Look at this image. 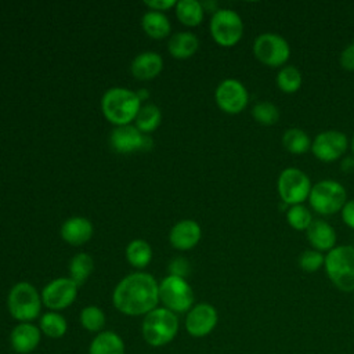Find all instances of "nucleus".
I'll return each mask as SVG.
<instances>
[{
    "instance_id": "nucleus-1",
    "label": "nucleus",
    "mask_w": 354,
    "mask_h": 354,
    "mask_svg": "<svg viewBox=\"0 0 354 354\" xmlns=\"http://www.w3.org/2000/svg\"><path fill=\"white\" fill-rule=\"evenodd\" d=\"M112 303L124 315H147L159 304V282L144 271L129 274L115 286Z\"/></svg>"
},
{
    "instance_id": "nucleus-2",
    "label": "nucleus",
    "mask_w": 354,
    "mask_h": 354,
    "mask_svg": "<svg viewBox=\"0 0 354 354\" xmlns=\"http://www.w3.org/2000/svg\"><path fill=\"white\" fill-rule=\"evenodd\" d=\"M141 106L138 94L126 87H111L101 98L104 116L116 127L134 122Z\"/></svg>"
},
{
    "instance_id": "nucleus-3",
    "label": "nucleus",
    "mask_w": 354,
    "mask_h": 354,
    "mask_svg": "<svg viewBox=\"0 0 354 354\" xmlns=\"http://www.w3.org/2000/svg\"><path fill=\"white\" fill-rule=\"evenodd\" d=\"M141 332L144 340L152 347L169 344L178 332V317L166 307H156L144 315Z\"/></svg>"
},
{
    "instance_id": "nucleus-4",
    "label": "nucleus",
    "mask_w": 354,
    "mask_h": 354,
    "mask_svg": "<svg viewBox=\"0 0 354 354\" xmlns=\"http://www.w3.org/2000/svg\"><path fill=\"white\" fill-rule=\"evenodd\" d=\"M325 272L342 292H354V246H335L325 256Z\"/></svg>"
},
{
    "instance_id": "nucleus-5",
    "label": "nucleus",
    "mask_w": 354,
    "mask_h": 354,
    "mask_svg": "<svg viewBox=\"0 0 354 354\" xmlns=\"http://www.w3.org/2000/svg\"><path fill=\"white\" fill-rule=\"evenodd\" d=\"M41 295L29 282L15 283L7 296V307L11 317L19 322H32L40 315Z\"/></svg>"
},
{
    "instance_id": "nucleus-6",
    "label": "nucleus",
    "mask_w": 354,
    "mask_h": 354,
    "mask_svg": "<svg viewBox=\"0 0 354 354\" xmlns=\"http://www.w3.org/2000/svg\"><path fill=\"white\" fill-rule=\"evenodd\" d=\"M310 206L322 216H330L343 209L347 202L344 187L333 180H322L313 185L308 196Z\"/></svg>"
},
{
    "instance_id": "nucleus-7",
    "label": "nucleus",
    "mask_w": 354,
    "mask_h": 354,
    "mask_svg": "<svg viewBox=\"0 0 354 354\" xmlns=\"http://www.w3.org/2000/svg\"><path fill=\"white\" fill-rule=\"evenodd\" d=\"M159 301L176 314L188 313L194 306V290L185 278L169 274L159 283Z\"/></svg>"
},
{
    "instance_id": "nucleus-8",
    "label": "nucleus",
    "mask_w": 354,
    "mask_h": 354,
    "mask_svg": "<svg viewBox=\"0 0 354 354\" xmlns=\"http://www.w3.org/2000/svg\"><path fill=\"white\" fill-rule=\"evenodd\" d=\"M210 35L221 47L235 46L243 35V22L239 14L231 8H218L210 19Z\"/></svg>"
},
{
    "instance_id": "nucleus-9",
    "label": "nucleus",
    "mask_w": 354,
    "mask_h": 354,
    "mask_svg": "<svg viewBox=\"0 0 354 354\" xmlns=\"http://www.w3.org/2000/svg\"><path fill=\"white\" fill-rule=\"evenodd\" d=\"M313 185L310 177L300 169L286 167L281 171L277 180V189L279 198L285 205H301L308 201Z\"/></svg>"
},
{
    "instance_id": "nucleus-10",
    "label": "nucleus",
    "mask_w": 354,
    "mask_h": 354,
    "mask_svg": "<svg viewBox=\"0 0 354 354\" xmlns=\"http://www.w3.org/2000/svg\"><path fill=\"white\" fill-rule=\"evenodd\" d=\"M253 54L261 64L270 68L285 66L290 57V46L281 35L266 32L254 39Z\"/></svg>"
},
{
    "instance_id": "nucleus-11",
    "label": "nucleus",
    "mask_w": 354,
    "mask_h": 354,
    "mask_svg": "<svg viewBox=\"0 0 354 354\" xmlns=\"http://www.w3.org/2000/svg\"><path fill=\"white\" fill-rule=\"evenodd\" d=\"M217 106L230 115L241 113L249 102V94L243 83L236 79H224L214 91Z\"/></svg>"
},
{
    "instance_id": "nucleus-12",
    "label": "nucleus",
    "mask_w": 354,
    "mask_h": 354,
    "mask_svg": "<svg viewBox=\"0 0 354 354\" xmlns=\"http://www.w3.org/2000/svg\"><path fill=\"white\" fill-rule=\"evenodd\" d=\"M79 286L69 278H55L41 290V301L50 311H59L69 307L77 296Z\"/></svg>"
},
{
    "instance_id": "nucleus-13",
    "label": "nucleus",
    "mask_w": 354,
    "mask_h": 354,
    "mask_svg": "<svg viewBox=\"0 0 354 354\" xmlns=\"http://www.w3.org/2000/svg\"><path fill=\"white\" fill-rule=\"evenodd\" d=\"M347 137L339 130H325L311 142L313 155L321 162H335L347 151Z\"/></svg>"
},
{
    "instance_id": "nucleus-14",
    "label": "nucleus",
    "mask_w": 354,
    "mask_h": 354,
    "mask_svg": "<svg viewBox=\"0 0 354 354\" xmlns=\"http://www.w3.org/2000/svg\"><path fill=\"white\" fill-rule=\"evenodd\" d=\"M217 310L209 303H198L185 315V330L192 337H205L212 333L217 325Z\"/></svg>"
},
{
    "instance_id": "nucleus-15",
    "label": "nucleus",
    "mask_w": 354,
    "mask_h": 354,
    "mask_svg": "<svg viewBox=\"0 0 354 354\" xmlns=\"http://www.w3.org/2000/svg\"><path fill=\"white\" fill-rule=\"evenodd\" d=\"M152 140L148 138L133 124L118 126L112 130L109 144L113 151L119 153H130L138 149H147L151 147Z\"/></svg>"
},
{
    "instance_id": "nucleus-16",
    "label": "nucleus",
    "mask_w": 354,
    "mask_h": 354,
    "mask_svg": "<svg viewBox=\"0 0 354 354\" xmlns=\"http://www.w3.org/2000/svg\"><path fill=\"white\" fill-rule=\"evenodd\" d=\"M201 236V225L195 220L184 218L171 227L169 232V242L177 250H189L198 245Z\"/></svg>"
},
{
    "instance_id": "nucleus-17",
    "label": "nucleus",
    "mask_w": 354,
    "mask_h": 354,
    "mask_svg": "<svg viewBox=\"0 0 354 354\" xmlns=\"http://www.w3.org/2000/svg\"><path fill=\"white\" fill-rule=\"evenodd\" d=\"M41 340V332L39 326L32 322H19L10 333L11 348L18 354L32 353Z\"/></svg>"
},
{
    "instance_id": "nucleus-18",
    "label": "nucleus",
    "mask_w": 354,
    "mask_h": 354,
    "mask_svg": "<svg viewBox=\"0 0 354 354\" xmlns=\"http://www.w3.org/2000/svg\"><path fill=\"white\" fill-rule=\"evenodd\" d=\"M61 236L72 246H80L91 239L94 228L88 218L75 216L69 217L61 225Z\"/></svg>"
},
{
    "instance_id": "nucleus-19",
    "label": "nucleus",
    "mask_w": 354,
    "mask_h": 354,
    "mask_svg": "<svg viewBox=\"0 0 354 354\" xmlns=\"http://www.w3.org/2000/svg\"><path fill=\"white\" fill-rule=\"evenodd\" d=\"M306 236L307 241L311 243L313 249L321 253L329 252L336 246L335 228L321 218L313 220L310 227L306 230Z\"/></svg>"
},
{
    "instance_id": "nucleus-20",
    "label": "nucleus",
    "mask_w": 354,
    "mask_h": 354,
    "mask_svg": "<svg viewBox=\"0 0 354 354\" xmlns=\"http://www.w3.org/2000/svg\"><path fill=\"white\" fill-rule=\"evenodd\" d=\"M163 69V58L155 51H144L131 61V75L138 80H151Z\"/></svg>"
},
{
    "instance_id": "nucleus-21",
    "label": "nucleus",
    "mask_w": 354,
    "mask_h": 354,
    "mask_svg": "<svg viewBox=\"0 0 354 354\" xmlns=\"http://www.w3.org/2000/svg\"><path fill=\"white\" fill-rule=\"evenodd\" d=\"M199 48V39L192 32H177L171 35L167 43V51L173 58L187 59Z\"/></svg>"
},
{
    "instance_id": "nucleus-22",
    "label": "nucleus",
    "mask_w": 354,
    "mask_h": 354,
    "mask_svg": "<svg viewBox=\"0 0 354 354\" xmlns=\"http://www.w3.org/2000/svg\"><path fill=\"white\" fill-rule=\"evenodd\" d=\"M124 342L113 330H102L91 340L88 354H124Z\"/></svg>"
},
{
    "instance_id": "nucleus-23",
    "label": "nucleus",
    "mask_w": 354,
    "mask_h": 354,
    "mask_svg": "<svg viewBox=\"0 0 354 354\" xmlns=\"http://www.w3.org/2000/svg\"><path fill=\"white\" fill-rule=\"evenodd\" d=\"M141 25H142L144 32L149 37L156 39V40L167 37L170 35V30H171V25H170L169 18L163 12L152 11V10L147 11L142 15Z\"/></svg>"
},
{
    "instance_id": "nucleus-24",
    "label": "nucleus",
    "mask_w": 354,
    "mask_h": 354,
    "mask_svg": "<svg viewBox=\"0 0 354 354\" xmlns=\"http://www.w3.org/2000/svg\"><path fill=\"white\" fill-rule=\"evenodd\" d=\"M174 8L178 21L185 26H198L203 21L205 8L198 0H178Z\"/></svg>"
},
{
    "instance_id": "nucleus-25",
    "label": "nucleus",
    "mask_w": 354,
    "mask_h": 354,
    "mask_svg": "<svg viewBox=\"0 0 354 354\" xmlns=\"http://www.w3.org/2000/svg\"><path fill=\"white\" fill-rule=\"evenodd\" d=\"M39 329L50 339H61L68 330V322L58 311H48L40 317Z\"/></svg>"
},
{
    "instance_id": "nucleus-26",
    "label": "nucleus",
    "mask_w": 354,
    "mask_h": 354,
    "mask_svg": "<svg viewBox=\"0 0 354 354\" xmlns=\"http://www.w3.org/2000/svg\"><path fill=\"white\" fill-rule=\"evenodd\" d=\"M126 259L134 268H145L152 260V248L145 239H133L126 248Z\"/></svg>"
},
{
    "instance_id": "nucleus-27",
    "label": "nucleus",
    "mask_w": 354,
    "mask_h": 354,
    "mask_svg": "<svg viewBox=\"0 0 354 354\" xmlns=\"http://www.w3.org/2000/svg\"><path fill=\"white\" fill-rule=\"evenodd\" d=\"M94 270V260L87 253H77L69 261V278L77 285H83Z\"/></svg>"
},
{
    "instance_id": "nucleus-28",
    "label": "nucleus",
    "mask_w": 354,
    "mask_h": 354,
    "mask_svg": "<svg viewBox=\"0 0 354 354\" xmlns=\"http://www.w3.org/2000/svg\"><path fill=\"white\" fill-rule=\"evenodd\" d=\"M311 142L313 141L310 140L308 134L299 127L288 129L282 136L283 148L293 155L306 153L308 149H311Z\"/></svg>"
},
{
    "instance_id": "nucleus-29",
    "label": "nucleus",
    "mask_w": 354,
    "mask_h": 354,
    "mask_svg": "<svg viewBox=\"0 0 354 354\" xmlns=\"http://www.w3.org/2000/svg\"><path fill=\"white\" fill-rule=\"evenodd\" d=\"M162 120V112L155 104H147L142 105L136 120L134 126L141 131V133H151L153 131Z\"/></svg>"
},
{
    "instance_id": "nucleus-30",
    "label": "nucleus",
    "mask_w": 354,
    "mask_h": 354,
    "mask_svg": "<svg viewBox=\"0 0 354 354\" xmlns=\"http://www.w3.org/2000/svg\"><path fill=\"white\" fill-rule=\"evenodd\" d=\"M301 72L295 65H285L277 75V86L282 93L293 94L301 86Z\"/></svg>"
},
{
    "instance_id": "nucleus-31",
    "label": "nucleus",
    "mask_w": 354,
    "mask_h": 354,
    "mask_svg": "<svg viewBox=\"0 0 354 354\" xmlns=\"http://www.w3.org/2000/svg\"><path fill=\"white\" fill-rule=\"evenodd\" d=\"M80 325L88 330V332H102V328L105 325V314L104 311L97 306H86L79 315Z\"/></svg>"
},
{
    "instance_id": "nucleus-32",
    "label": "nucleus",
    "mask_w": 354,
    "mask_h": 354,
    "mask_svg": "<svg viewBox=\"0 0 354 354\" xmlns=\"http://www.w3.org/2000/svg\"><path fill=\"white\" fill-rule=\"evenodd\" d=\"M313 214L308 207L301 205H293L286 212V221L288 224L297 231H306L310 224L313 223Z\"/></svg>"
},
{
    "instance_id": "nucleus-33",
    "label": "nucleus",
    "mask_w": 354,
    "mask_h": 354,
    "mask_svg": "<svg viewBox=\"0 0 354 354\" xmlns=\"http://www.w3.org/2000/svg\"><path fill=\"white\" fill-rule=\"evenodd\" d=\"M252 116L263 126H272L279 119V109L270 101H260L252 108Z\"/></svg>"
},
{
    "instance_id": "nucleus-34",
    "label": "nucleus",
    "mask_w": 354,
    "mask_h": 354,
    "mask_svg": "<svg viewBox=\"0 0 354 354\" xmlns=\"http://www.w3.org/2000/svg\"><path fill=\"white\" fill-rule=\"evenodd\" d=\"M325 263V256L315 250L307 249L299 256V267L306 272H315L318 271Z\"/></svg>"
},
{
    "instance_id": "nucleus-35",
    "label": "nucleus",
    "mask_w": 354,
    "mask_h": 354,
    "mask_svg": "<svg viewBox=\"0 0 354 354\" xmlns=\"http://www.w3.org/2000/svg\"><path fill=\"white\" fill-rule=\"evenodd\" d=\"M189 272V263L184 257H176L169 263V274L185 278Z\"/></svg>"
},
{
    "instance_id": "nucleus-36",
    "label": "nucleus",
    "mask_w": 354,
    "mask_h": 354,
    "mask_svg": "<svg viewBox=\"0 0 354 354\" xmlns=\"http://www.w3.org/2000/svg\"><path fill=\"white\" fill-rule=\"evenodd\" d=\"M340 65L347 71H354V41L350 43L340 54Z\"/></svg>"
},
{
    "instance_id": "nucleus-37",
    "label": "nucleus",
    "mask_w": 354,
    "mask_h": 354,
    "mask_svg": "<svg viewBox=\"0 0 354 354\" xmlns=\"http://www.w3.org/2000/svg\"><path fill=\"white\" fill-rule=\"evenodd\" d=\"M176 0H147L145 1V6L152 10V11H159V12H163L171 7H176Z\"/></svg>"
},
{
    "instance_id": "nucleus-38",
    "label": "nucleus",
    "mask_w": 354,
    "mask_h": 354,
    "mask_svg": "<svg viewBox=\"0 0 354 354\" xmlns=\"http://www.w3.org/2000/svg\"><path fill=\"white\" fill-rule=\"evenodd\" d=\"M340 212H342V218L346 223V225H348L350 228L354 230V199L347 201Z\"/></svg>"
},
{
    "instance_id": "nucleus-39",
    "label": "nucleus",
    "mask_w": 354,
    "mask_h": 354,
    "mask_svg": "<svg viewBox=\"0 0 354 354\" xmlns=\"http://www.w3.org/2000/svg\"><path fill=\"white\" fill-rule=\"evenodd\" d=\"M340 169L343 171H353L354 170V156H346L343 158L342 163H340Z\"/></svg>"
},
{
    "instance_id": "nucleus-40",
    "label": "nucleus",
    "mask_w": 354,
    "mask_h": 354,
    "mask_svg": "<svg viewBox=\"0 0 354 354\" xmlns=\"http://www.w3.org/2000/svg\"><path fill=\"white\" fill-rule=\"evenodd\" d=\"M350 147H351V151H353V155H354V137H353V140H351V144H350Z\"/></svg>"
}]
</instances>
